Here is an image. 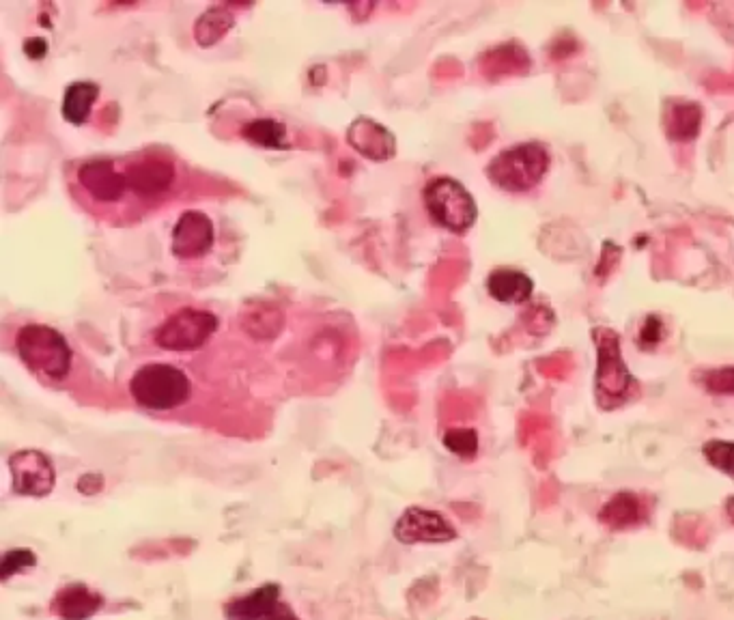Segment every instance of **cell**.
<instances>
[{
	"mask_svg": "<svg viewBox=\"0 0 734 620\" xmlns=\"http://www.w3.org/2000/svg\"><path fill=\"white\" fill-rule=\"evenodd\" d=\"M18 356L35 375L61 382L72 371L74 351L67 338L44 323H26L16 338Z\"/></svg>",
	"mask_w": 734,
	"mask_h": 620,
	"instance_id": "cell-1",
	"label": "cell"
},
{
	"mask_svg": "<svg viewBox=\"0 0 734 620\" xmlns=\"http://www.w3.org/2000/svg\"><path fill=\"white\" fill-rule=\"evenodd\" d=\"M132 399L151 412L177 410L190 399L192 382L186 371L175 364H143L130 379Z\"/></svg>",
	"mask_w": 734,
	"mask_h": 620,
	"instance_id": "cell-2",
	"label": "cell"
},
{
	"mask_svg": "<svg viewBox=\"0 0 734 620\" xmlns=\"http://www.w3.org/2000/svg\"><path fill=\"white\" fill-rule=\"evenodd\" d=\"M547 147L541 143H524L500 151L487 166V177L504 192H528L539 186L549 171Z\"/></svg>",
	"mask_w": 734,
	"mask_h": 620,
	"instance_id": "cell-3",
	"label": "cell"
},
{
	"mask_svg": "<svg viewBox=\"0 0 734 620\" xmlns=\"http://www.w3.org/2000/svg\"><path fill=\"white\" fill-rule=\"evenodd\" d=\"M422 201L431 220L450 233H468L478 218L474 196L453 177L431 179L422 192Z\"/></svg>",
	"mask_w": 734,
	"mask_h": 620,
	"instance_id": "cell-4",
	"label": "cell"
},
{
	"mask_svg": "<svg viewBox=\"0 0 734 620\" xmlns=\"http://www.w3.org/2000/svg\"><path fill=\"white\" fill-rule=\"evenodd\" d=\"M218 330V317L209 310L199 308H179L177 313L168 317L162 326L153 332V341L160 349L177 351H196L209 343V338Z\"/></svg>",
	"mask_w": 734,
	"mask_h": 620,
	"instance_id": "cell-5",
	"label": "cell"
},
{
	"mask_svg": "<svg viewBox=\"0 0 734 620\" xmlns=\"http://www.w3.org/2000/svg\"><path fill=\"white\" fill-rule=\"evenodd\" d=\"M597 343V397L601 407H616L629 397L633 375L620 356V343L616 332L608 328L595 330Z\"/></svg>",
	"mask_w": 734,
	"mask_h": 620,
	"instance_id": "cell-6",
	"label": "cell"
},
{
	"mask_svg": "<svg viewBox=\"0 0 734 620\" xmlns=\"http://www.w3.org/2000/svg\"><path fill=\"white\" fill-rule=\"evenodd\" d=\"M13 491L20 496L44 498L54 489L56 472L48 455L35 448H24L9 459Z\"/></svg>",
	"mask_w": 734,
	"mask_h": 620,
	"instance_id": "cell-7",
	"label": "cell"
},
{
	"mask_svg": "<svg viewBox=\"0 0 734 620\" xmlns=\"http://www.w3.org/2000/svg\"><path fill=\"white\" fill-rule=\"evenodd\" d=\"M394 537L405 545L414 543H448L457 537V530L437 511L412 506L394 526Z\"/></svg>",
	"mask_w": 734,
	"mask_h": 620,
	"instance_id": "cell-8",
	"label": "cell"
},
{
	"mask_svg": "<svg viewBox=\"0 0 734 620\" xmlns=\"http://www.w3.org/2000/svg\"><path fill=\"white\" fill-rule=\"evenodd\" d=\"M224 612L229 620H300L280 599L278 584H265L244 597L233 599Z\"/></svg>",
	"mask_w": 734,
	"mask_h": 620,
	"instance_id": "cell-9",
	"label": "cell"
},
{
	"mask_svg": "<svg viewBox=\"0 0 734 620\" xmlns=\"http://www.w3.org/2000/svg\"><path fill=\"white\" fill-rule=\"evenodd\" d=\"M216 231L214 222L203 211L190 209L181 214L173 229V255L177 259H199L205 257L214 246Z\"/></svg>",
	"mask_w": 734,
	"mask_h": 620,
	"instance_id": "cell-10",
	"label": "cell"
},
{
	"mask_svg": "<svg viewBox=\"0 0 734 620\" xmlns=\"http://www.w3.org/2000/svg\"><path fill=\"white\" fill-rule=\"evenodd\" d=\"M78 183L95 201L117 203L127 188L125 168H119L115 160H89L78 168Z\"/></svg>",
	"mask_w": 734,
	"mask_h": 620,
	"instance_id": "cell-11",
	"label": "cell"
},
{
	"mask_svg": "<svg viewBox=\"0 0 734 620\" xmlns=\"http://www.w3.org/2000/svg\"><path fill=\"white\" fill-rule=\"evenodd\" d=\"M347 143L366 160L373 162H386L397 155V138L388 128L369 117L351 121L347 128Z\"/></svg>",
	"mask_w": 734,
	"mask_h": 620,
	"instance_id": "cell-12",
	"label": "cell"
},
{
	"mask_svg": "<svg viewBox=\"0 0 734 620\" xmlns=\"http://www.w3.org/2000/svg\"><path fill=\"white\" fill-rule=\"evenodd\" d=\"M127 188L140 199H155L171 190L175 181V166L162 158H143L125 168Z\"/></svg>",
	"mask_w": 734,
	"mask_h": 620,
	"instance_id": "cell-13",
	"label": "cell"
},
{
	"mask_svg": "<svg viewBox=\"0 0 734 620\" xmlns=\"http://www.w3.org/2000/svg\"><path fill=\"white\" fill-rule=\"evenodd\" d=\"M104 605L102 595L84 584H72L61 588L52 599V612L63 620H89Z\"/></svg>",
	"mask_w": 734,
	"mask_h": 620,
	"instance_id": "cell-14",
	"label": "cell"
},
{
	"mask_svg": "<svg viewBox=\"0 0 734 620\" xmlns=\"http://www.w3.org/2000/svg\"><path fill=\"white\" fill-rule=\"evenodd\" d=\"M702 128V108L694 102H670L663 112V130L674 143H689Z\"/></svg>",
	"mask_w": 734,
	"mask_h": 620,
	"instance_id": "cell-15",
	"label": "cell"
},
{
	"mask_svg": "<svg viewBox=\"0 0 734 620\" xmlns=\"http://www.w3.org/2000/svg\"><path fill=\"white\" fill-rule=\"evenodd\" d=\"M487 291L493 300H498L502 304H521L532 295L534 283L524 272L500 267V270L489 274Z\"/></svg>",
	"mask_w": 734,
	"mask_h": 620,
	"instance_id": "cell-16",
	"label": "cell"
},
{
	"mask_svg": "<svg viewBox=\"0 0 734 620\" xmlns=\"http://www.w3.org/2000/svg\"><path fill=\"white\" fill-rule=\"evenodd\" d=\"M97 97H100V87H97L95 82L91 80L72 82L63 95V106H61L63 119L72 125L87 123L93 112V106L97 102Z\"/></svg>",
	"mask_w": 734,
	"mask_h": 620,
	"instance_id": "cell-17",
	"label": "cell"
},
{
	"mask_svg": "<svg viewBox=\"0 0 734 620\" xmlns=\"http://www.w3.org/2000/svg\"><path fill=\"white\" fill-rule=\"evenodd\" d=\"M235 24V16L229 11V7H209L201 13V18L194 24V39L199 41V46L209 48L218 44V41L227 35Z\"/></svg>",
	"mask_w": 734,
	"mask_h": 620,
	"instance_id": "cell-18",
	"label": "cell"
},
{
	"mask_svg": "<svg viewBox=\"0 0 734 620\" xmlns=\"http://www.w3.org/2000/svg\"><path fill=\"white\" fill-rule=\"evenodd\" d=\"M599 517L605 526H610L614 530H623V528L638 524L642 517V506L633 493L625 491V493H618V496H614L608 504H605Z\"/></svg>",
	"mask_w": 734,
	"mask_h": 620,
	"instance_id": "cell-19",
	"label": "cell"
},
{
	"mask_svg": "<svg viewBox=\"0 0 734 620\" xmlns=\"http://www.w3.org/2000/svg\"><path fill=\"white\" fill-rule=\"evenodd\" d=\"M244 136L265 149H289L287 125L276 119H254L244 125Z\"/></svg>",
	"mask_w": 734,
	"mask_h": 620,
	"instance_id": "cell-20",
	"label": "cell"
},
{
	"mask_svg": "<svg viewBox=\"0 0 734 620\" xmlns=\"http://www.w3.org/2000/svg\"><path fill=\"white\" fill-rule=\"evenodd\" d=\"M444 446L463 459L478 453V435L474 429H448L444 433Z\"/></svg>",
	"mask_w": 734,
	"mask_h": 620,
	"instance_id": "cell-21",
	"label": "cell"
},
{
	"mask_svg": "<svg viewBox=\"0 0 734 620\" xmlns=\"http://www.w3.org/2000/svg\"><path fill=\"white\" fill-rule=\"evenodd\" d=\"M35 565H37V556L31 552V549H26V547L9 549V552H5L3 560H0V580L7 582L11 575L22 573Z\"/></svg>",
	"mask_w": 734,
	"mask_h": 620,
	"instance_id": "cell-22",
	"label": "cell"
},
{
	"mask_svg": "<svg viewBox=\"0 0 734 620\" xmlns=\"http://www.w3.org/2000/svg\"><path fill=\"white\" fill-rule=\"evenodd\" d=\"M702 453L711 465H715L717 470L734 476V442H726V440L707 442L702 448Z\"/></svg>",
	"mask_w": 734,
	"mask_h": 620,
	"instance_id": "cell-23",
	"label": "cell"
},
{
	"mask_svg": "<svg viewBox=\"0 0 734 620\" xmlns=\"http://www.w3.org/2000/svg\"><path fill=\"white\" fill-rule=\"evenodd\" d=\"M704 388L713 394H734V366L709 371L702 379Z\"/></svg>",
	"mask_w": 734,
	"mask_h": 620,
	"instance_id": "cell-24",
	"label": "cell"
},
{
	"mask_svg": "<svg viewBox=\"0 0 734 620\" xmlns=\"http://www.w3.org/2000/svg\"><path fill=\"white\" fill-rule=\"evenodd\" d=\"M661 328L663 326H661V321L657 317H648L646 323H644V328H642V338H640L642 347L657 345L661 341V334H663Z\"/></svg>",
	"mask_w": 734,
	"mask_h": 620,
	"instance_id": "cell-25",
	"label": "cell"
},
{
	"mask_svg": "<svg viewBox=\"0 0 734 620\" xmlns=\"http://www.w3.org/2000/svg\"><path fill=\"white\" fill-rule=\"evenodd\" d=\"M24 52L28 59H44L46 52H48V41L41 39V37H31L24 41Z\"/></svg>",
	"mask_w": 734,
	"mask_h": 620,
	"instance_id": "cell-26",
	"label": "cell"
},
{
	"mask_svg": "<svg viewBox=\"0 0 734 620\" xmlns=\"http://www.w3.org/2000/svg\"><path fill=\"white\" fill-rule=\"evenodd\" d=\"M726 511H728V517H730V521H732V524H734V498H730V500H728V504H726Z\"/></svg>",
	"mask_w": 734,
	"mask_h": 620,
	"instance_id": "cell-27",
	"label": "cell"
}]
</instances>
